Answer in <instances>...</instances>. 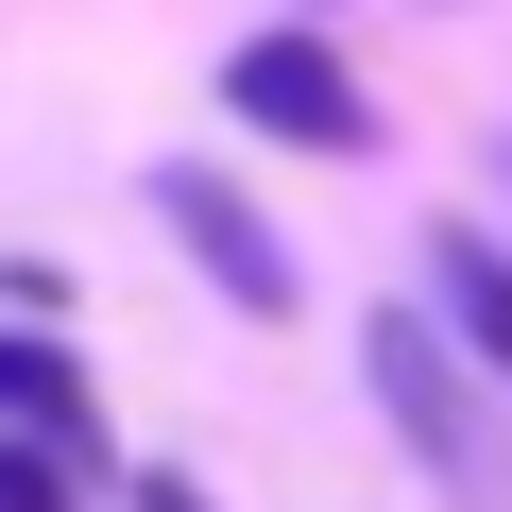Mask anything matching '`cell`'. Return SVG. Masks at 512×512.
<instances>
[{"instance_id": "cell-7", "label": "cell", "mask_w": 512, "mask_h": 512, "mask_svg": "<svg viewBox=\"0 0 512 512\" xmlns=\"http://www.w3.org/2000/svg\"><path fill=\"white\" fill-rule=\"evenodd\" d=\"M137 512H205V495H188V478H137Z\"/></svg>"}, {"instance_id": "cell-2", "label": "cell", "mask_w": 512, "mask_h": 512, "mask_svg": "<svg viewBox=\"0 0 512 512\" xmlns=\"http://www.w3.org/2000/svg\"><path fill=\"white\" fill-rule=\"evenodd\" d=\"M222 103L256 137H291V154H376V103H359V69L325 35H239L222 52Z\"/></svg>"}, {"instance_id": "cell-3", "label": "cell", "mask_w": 512, "mask_h": 512, "mask_svg": "<svg viewBox=\"0 0 512 512\" xmlns=\"http://www.w3.org/2000/svg\"><path fill=\"white\" fill-rule=\"evenodd\" d=\"M154 222H171V239L205 256V291H222V308H256V325H291V308H308V274H291V239L256 222V205H239L222 171H154Z\"/></svg>"}, {"instance_id": "cell-6", "label": "cell", "mask_w": 512, "mask_h": 512, "mask_svg": "<svg viewBox=\"0 0 512 512\" xmlns=\"http://www.w3.org/2000/svg\"><path fill=\"white\" fill-rule=\"evenodd\" d=\"M69 478H86V461H52V444L0 427V512H69Z\"/></svg>"}, {"instance_id": "cell-5", "label": "cell", "mask_w": 512, "mask_h": 512, "mask_svg": "<svg viewBox=\"0 0 512 512\" xmlns=\"http://www.w3.org/2000/svg\"><path fill=\"white\" fill-rule=\"evenodd\" d=\"M0 427L52 444V461H103V410H86V376H69L52 342H0Z\"/></svg>"}, {"instance_id": "cell-1", "label": "cell", "mask_w": 512, "mask_h": 512, "mask_svg": "<svg viewBox=\"0 0 512 512\" xmlns=\"http://www.w3.org/2000/svg\"><path fill=\"white\" fill-rule=\"evenodd\" d=\"M359 376H376L393 444H410L461 512H512V427H495V376H478L427 308H376V325H359Z\"/></svg>"}, {"instance_id": "cell-4", "label": "cell", "mask_w": 512, "mask_h": 512, "mask_svg": "<svg viewBox=\"0 0 512 512\" xmlns=\"http://www.w3.org/2000/svg\"><path fill=\"white\" fill-rule=\"evenodd\" d=\"M427 325L512 393V239H478V222H427Z\"/></svg>"}]
</instances>
